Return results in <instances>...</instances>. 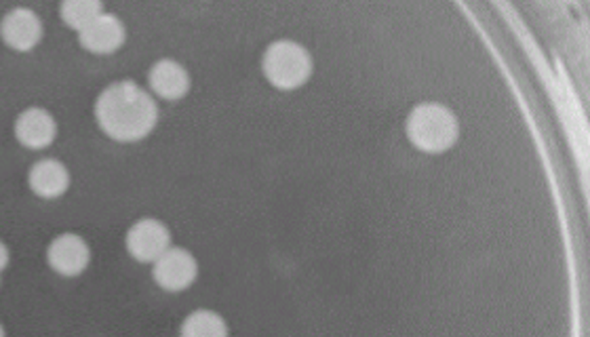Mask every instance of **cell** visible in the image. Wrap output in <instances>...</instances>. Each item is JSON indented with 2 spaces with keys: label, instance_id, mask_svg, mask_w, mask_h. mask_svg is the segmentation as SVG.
<instances>
[{
  "label": "cell",
  "instance_id": "ba28073f",
  "mask_svg": "<svg viewBox=\"0 0 590 337\" xmlns=\"http://www.w3.org/2000/svg\"><path fill=\"white\" fill-rule=\"evenodd\" d=\"M47 262L57 275L79 276L91 262L89 245L79 234H60L47 249Z\"/></svg>",
  "mask_w": 590,
  "mask_h": 337
},
{
  "label": "cell",
  "instance_id": "7c38bea8",
  "mask_svg": "<svg viewBox=\"0 0 590 337\" xmlns=\"http://www.w3.org/2000/svg\"><path fill=\"white\" fill-rule=\"evenodd\" d=\"M182 337H228V325L213 310H196L186 316L182 325Z\"/></svg>",
  "mask_w": 590,
  "mask_h": 337
},
{
  "label": "cell",
  "instance_id": "3957f363",
  "mask_svg": "<svg viewBox=\"0 0 590 337\" xmlns=\"http://www.w3.org/2000/svg\"><path fill=\"white\" fill-rule=\"evenodd\" d=\"M314 61L306 47L295 41H275L264 51L262 72L272 87L281 91H295L313 76Z\"/></svg>",
  "mask_w": 590,
  "mask_h": 337
},
{
  "label": "cell",
  "instance_id": "5bb4252c",
  "mask_svg": "<svg viewBox=\"0 0 590 337\" xmlns=\"http://www.w3.org/2000/svg\"><path fill=\"white\" fill-rule=\"evenodd\" d=\"M6 264H9V249H6V245L0 240V272L6 268Z\"/></svg>",
  "mask_w": 590,
  "mask_h": 337
},
{
  "label": "cell",
  "instance_id": "7a4b0ae2",
  "mask_svg": "<svg viewBox=\"0 0 590 337\" xmlns=\"http://www.w3.org/2000/svg\"><path fill=\"white\" fill-rule=\"evenodd\" d=\"M405 133L414 148L426 154H441L458 142L460 123L447 106L420 104L411 110Z\"/></svg>",
  "mask_w": 590,
  "mask_h": 337
},
{
  "label": "cell",
  "instance_id": "52a82bcc",
  "mask_svg": "<svg viewBox=\"0 0 590 337\" xmlns=\"http://www.w3.org/2000/svg\"><path fill=\"white\" fill-rule=\"evenodd\" d=\"M80 47L93 55H110L123 47L126 41L125 23L112 13H101L85 30L79 32Z\"/></svg>",
  "mask_w": 590,
  "mask_h": 337
},
{
  "label": "cell",
  "instance_id": "5b68a950",
  "mask_svg": "<svg viewBox=\"0 0 590 337\" xmlns=\"http://www.w3.org/2000/svg\"><path fill=\"white\" fill-rule=\"evenodd\" d=\"M171 247V232L163 221L145 218L126 232V251L142 264H155Z\"/></svg>",
  "mask_w": 590,
  "mask_h": 337
},
{
  "label": "cell",
  "instance_id": "30bf717a",
  "mask_svg": "<svg viewBox=\"0 0 590 337\" xmlns=\"http://www.w3.org/2000/svg\"><path fill=\"white\" fill-rule=\"evenodd\" d=\"M148 85L156 98L177 101L186 98L190 91V74L180 61L161 60L150 68Z\"/></svg>",
  "mask_w": 590,
  "mask_h": 337
},
{
  "label": "cell",
  "instance_id": "4fadbf2b",
  "mask_svg": "<svg viewBox=\"0 0 590 337\" xmlns=\"http://www.w3.org/2000/svg\"><path fill=\"white\" fill-rule=\"evenodd\" d=\"M101 13H104V5L98 0H66L60 6L61 22L76 32L85 30Z\"/></svg>",
  "mask_w": 590,
  "mask_h": 337
},
{
  "label": "cell",
  "instance_id": "8fae6325",
  "mask_svg": "<svg viewBox=\"0 0 590 337\" xmlns=\"http://www.w3.org/2000/svg\"><path fill=\"white\" fill-rule=\"evenodd\" d=\"M28 183L32 192L41 196V199H60L70 188V171L61 161L42 158V161H38L30 167Z\"/></svg>",
  "mask_w": 590,
  "mask_h": 337
},
{
  "label": "cell",
  "instance_id": "8992f818",
  "mask_svg": "<svg viewBox=\"0 0 590 337\" xmlns=\"http://www.w3.org/2000/svg\"><path fill=\"white\" fill-rule=\"evenodd\" d=\"M0 36L6 47L19 53L32 51L42 38V22L38 13L25 6H17L6 13L3 23H0Z\"/></svg>",
  "mask_w": 590,
  "mask_h": 337
},
{
  "label": "cell",
  "instance_id": "277c9868",
  "mask_svg": "<svg viewBox=\"0 0 590 337\" xmlns=\"http://www.w3.org/2000/svg\"><path fill=\"white\" fill-rule=\"evenodd\" d=\"M152 275H155L158 287L177 294V291L192 287L196 276H199V262L192 253L182 249V247H169L155 262Z\"/></svg>",
  "mask_w": 590,
  "mask_h": 337
},
{
  "label": "cell",
  "instance_id": "9c48e42d",
  "mask_svg": "<svg viewBox=\"0 0 590 337\" xmlns=\"http://www.w3.org/2000/svg\"><path fill=\"white\" fill-rule=\"evenodd\" d=\"M15 137L23 148L42 150L55 142L57 123L44 108H28L15 120Z\"/></svg>",
  "mask_w": 590,
  "mask_h": 337
},
{
  "label": "cell",
  "instance_id": "9a60e30c",
  "mask_svg": "<svg viewBox=\"0 0 590 337\" xmlns=\"http://www.w3.org/2000/svg\"><path fill=\"white\" fill-rule=\"evenodd\" d=\"M0 337H5V329H3V325H0Z\"/></svg>",
  "mask_w": 590,
  "mask_h": 337
},
{
  "label": "cell",
  "instance_id": "6da1fadb",
  "mask_svg": "<svg viewBox=\"0 0 590 337\" xmlns=\"http://www.w3.org/2000/svg\"><path fill=\"white\" fill-rule=\"evenodd\" d=\"M95 120L114 142L133 144L155 131L158 106L155 98L136 82H112L95 101Z\"/></svg>",
  "mask_w": 590,
  "mask_h": 337
}]
</instances>
